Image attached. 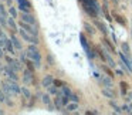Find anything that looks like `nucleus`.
I'll use <instances>...</instances> for the list:
<instances>
[{
	"label": "nucleus",
	"instance_id": "f257e3e1",
	"mask_svg": "<svg viewBox=\"0 0 132 115\" xmlns=\"http://www.w3.org/2000/svg\"><path fill=\"white\" fill-rule=\"evenodd\" d=\"M81 4H82V9L88 13L91 17H97V2L95 0H80Z\"/></svg>",
	"mask_w": 132,
	"mask_h": 115
},
{
	"label": "nucleus",
	"instance_id": "f03ea898",
	"mask_svg": "<svg viewBox=\"0 0 132 115\" xmlns=\"http://www.w3.org/2000/svg\"><path fill=\"white\" fill-rule=\"evenodd\" d=\"M20 36L23 37V40H26L27 43H30V44H38V43H40V40H38L37 36L30 34V33H29V31H26L24 29H21V30H20Z\"/></svg>",
	"mask_w": 132,
	"mask_h": 115
},
{
	"label": "nucleus",
	"instance_id": "7ed1b4c3",
	"mask_svg": "<svg viewBox=\"0 0 132 115\" xmlns=\"http://www.w3.org/2000/svg\"><path fill=\"white\" fill-rule=\"evenodd\" d=\"M27 55H29L30 60H33L36 63V67H41V55H40V51L38 50H27Z\"/></svg>",
	"mask_w": 132,
	"mask_h": 115
},
{
	"label": "nucleus",
	"instance_id": "20e7f679",
	"mask_svg": "<svg viewBox=\"0 0 132 115\" xmlns=\"http://www.w3.org/2000/svg\"><path fill=\"white\" fill-rule=\"evenodd\" d=\"M20 20L26 21V23H30V24H37L36 17H34V16H33L30 12H21V13H20Z\"/></svg>",
	"mask_w": 132,
	"mask_h": 115
},
{
	"label": "nucleus",
	"instance_id": "39448f33",
	"mask_svg": "<svg viewBox=\"0 0 132 115\" xmlns=\"http://www.w3.org/2000/svg\"><path fill=\"white\" fill-rule=\"evenodd\" d=\"M17 3L21 12H31V3L29 0H17Z\"/></svg>",
	"mask_w": 132,
	"mask_h": 115
},
{
	"label": "nucleus",
	"instance_id": "423d86ee",
	"mask_svg": "<svg viewBox=\"0 0 132 115\" xmlns=\"http://www.w3.org/2000/svg\"><path fill=\"white\" fill-rule=\"evenodd\" d=\"M4 71H6V75L9 78H12L13 81H17L19 78H17V75H16V70L13 68L12 65H9V67H6V70H4Z\"/></svg>",
	"mask_w": 132,
	"mask_h": 115
},
{
	"label": "nucleus",
	"instance_id": "0eeeda50",
	"mask_svg": "<svg viewBox=\"0 0 132 115\" xmlns=\"http://www.w3.org/2000/svg\"><path fill=\"white\" fill-rule=\"evenodd\" d=\"M4 48L7 50L9 53H12V54H14V44H13V41H12V38H6L4 40Z\"/></svg>",
	"mask_w": 132,
	"mask_h": 115
},
{
	"label": "nucleus",
	"instance_id": "6e6552de",
	"mask_svg": "<svg viewBox=\"0 0 132 115\" xmlns=\"http://www.w3.org/2000/svg\"><path fill=\"white\" fill-rule=\"evenodd\" d=\"M80 40H81V44H82V47L85 48V51H87V54L89 55V57H92V53L89 51V47H88V44H87V40H85V36L81 33L80 34Z\"/></svg>",
	"mask_w": 132,
	"mask_h": 115
},
{
	"label": "nucleus",
	"instance_id": "1a4fd4ad",
	"mask_svg": "<svg viewBox=\"0 0 132 115\" xmlns=\"http://www.w3.org/2000/svg\"><path fill=\"white\" fill-rule=\"evenodd\" d=\"M53 84H54V80H53L51 75H46V77L43 78V87L48 88L50 85H53Z\"/></svg>",
	"mask_w": 132,
	"mask_h": 115
},
{
	"label": "nucleus",
	"instance_id": "9d476101",
	"mask_svg": "<svg viewBox=\"0 0 132 115\" xmlns=\"http://www.w3.org/2000/svg\"><path fill=\"white\" fill-rule=\"evenodd\" d=\"M31 74H34V72L30 71L29 68L24 70V71H23V77H24V81H26V83H29V81L31 80V78H34V75H31Z\"/></svg>",
	"mask_w": 132,
	"mask_h": 115
},
{
	"label": "nucleus",
	"instance_id": "9b49d317",
	"mask_svg": "<svg viewBox=\"0 0 132 115\" xmlns=\"http://www.w3.org/2000/svg\"><path fill=\"white\" fill-rule=\"evenodd\" d=\"M12 41H13V44H14V47H16L17 50H21V48H23V46H21L20 40H19V38L16 37L14 34H12Z\"/></svg>",
	"mask_w": 132,
	"mask_h": 115
},
{
	"label": "nucleus",
	"instance_id": "f8f14e48",
	"mask_svg": "<svg viewBox=\"0 0 132 115\" xmlns=\"http://www.w3.org/2000/svg\"><path fill=\"white\" fill-rule=\"evenodd\" d=\"M78 108V102H71V104H67V109H68V112H72V111H75V109Z\"/></svg>",
	"mask_w": 132,
	"mask_h": 115
},
{
	"label": "nucleus",
	"instance_id": "ddd939ff",
	"mask_svg": "<svg viewBox=\"0 0 132 115\" xmlns=\"http://www.w3.org/2000/svg\"><path fill=\"white\" fill-rule=\"evenodd\" d=\"M7 83H9L10 88L13 89V92H14V94H19V92L21 91V89H20V88H19V87H17V84H16V83H10V81H7Z\"/></svg>",
	"mask_w": 132,
	"mask_h": 115
},
{
	"label": "nucleus",
	"instance_id": "4468645a",
	"mask_svg": "<svg viewBox=\"0 0 132 115\" xmlns=\"http://www.w3.org/2000/svg\"><path fill=\"white\" fill-rule=\"evenodd\" d=\"M26 65H27V68H29L30 71H33V72L36 71V67H34V61H33V60H26Z\"/></svg>",
	"mask_w": 132,
	"mask_h": 115
},
{
	"label": "nucleus",
	"instance_id": "2eb2a0df",
	"mask_svg": "<svg viewBox=\"0 0 132 115\" xmlns=\"http://www.w3.org/2000/svg\"><path fill=\"white\" fill-rule=\"evenodd\" d=\"M9 26L12 27L13 31H17V24L14 23V17H10L9 19Z\"/></svg>",
	"mask_w": 132,
	"mask_h": 115
},
{
	"label": "nucleus",
	"instance_id": "dca6fc26",
	"mask_svg": "<svg viewBox=\"0 0 132 115\" xmlns=\"http://www.w3.org/2000/svg\"><path fill=\"white\" fill-rule=\"evenodd\" d=\"M21 94H23L24 98H27V100H29V98H31V92H30L26 87H23V88H21Z\"/></svg>",
	"mask_w": 132,
	"mask_h": 115
},
{
	"label": "nucleus",
	"instance_id": "f3484780",
	"mask_svg": "<svg viewBox=\"0 0 132 115\" xmlns=\"http://www.w3.org/2000/svg\"><path fill=\"white\" fill-rule=\"evenodd\" d=\"M63 92H64V95H67V97H71V95H72V92H71V89H70L68 85H64L63 87Z\"/></svg>",
	"mask_w": 132,
	"mask_h": 115
},
{
	"label": "nucleus",
	"instance_id": "a211bd4d",
	"mask_svg": "<svg viewBox=\"0 0 132 115\" xmlns=\"http://www.w3.org/2000/svg\"><path fill=\"white\" fill-rule=\"evenodd\" d=\"M10 65H12L13 68L16 70V71H19V70H21V65H20V63H19L17 60H13V63L10 64Z\"/></svg>",
	"mask_w": 132,
	"mask_h": 115
},
{
	"label": "nucleus",
	"instance_id": "6ab92c4d",
	"mask_svg": "<svg viewBox=\"0 0 132 115\" xmlns=\"http://www.w3.org/2000/svg\"><path fill=\"white\" fill-rule=\"evenodd\" d=\"M9 13L12 14V17H14V19H17V10H16V7H13V6H10V9H9Z\"/></svg>",
	"mask_w": 132,
	"mask_h": 115
},
{
	"label": "nucleus",
	"instance_id": "aec40b11",
	"mask_svg": "<svg viewBox=\"0 0 132 115\" xmlns=\"http://www.w3.org/2000/svg\"><path fill=\"white\" fill-rule=\"evenodd\" d=\"M114 17L117 19V21H119V23L122 24V26H125V24H126V23H125V20H123V17H121L119 14H115V13H114Z\"/></svg>",
	"mask_w": 132,
	"mask_h": 115
},
{
	"label": "nucleus",
	"instance_id": "412c9836",
	"mask_svg": "<svg viewBox=\"0 0 132 115\" xmlns=\"http://www.w3.org/2000/svg\"><path fill=\"white\" fill-rule=\"evenodd\" d=\"M54 85L55 87H61V88H63V87L65 85V83H64V81H61V80H54Z\"/></svg>",
	"mask_w": 132,
	"mask_h": 115
},
{
	"label": "nucleus",
	"instance_id": "4be33fe9",
	"mask_svg": "<svg viewBox=\"0 0 132 115\" xmlns=\"http://www.w3.org/2000/svg\"><path fill=\"white\" fill-rule=\"evenodd\" d=\"M84 27H85V30H87V31L89 33V34H94V31H95V30L92 29V27L89 26V24H87V23H85V24H84Z\"/></svg>",
	"mask_w": 132,
	"mask_h": 115
},
{
	"label": "nucleus",
	"instance_id": "5701e85b",
	"mask_svg": "<svg viewBox=\"0 0 132 115\" xmlns=\"http://www.w3.org/2000/svg\"><path fill=\"white\" fill-rule=\"evenodd\" d=\"M102 70H104V71H105V72H106V74H108V75H109V77H114V72H112V71H111V70H109V68H108V67H105V65H102Z\"/></svg>",
	"mask_w": 132,
	"mask_h": 115
},
{
	"label": "nucleus",
	"instance_id": "b1692460",
	"mask_svg": "<svg viewBox=\"0 0 132 115\" xmlns=\"http://www.w3.org/2000/svg\"><path fill=\"white\" fill-rule=\"evenodd\" d=\"M0 24H2L3 27H6V16L0 14Z\"/></svg>",
	"mask_w": 132,
	"mask_h": 115
},
{
	"label": "nucleus",
	"instance_id": "393cba45",
	"mask_svg": "<svg viewBox=\"0 0 132 115\" xmlns=\"http://www.w3.org/2000/svg\"><path fill=\"white\" fill-rule=\"evenodd\" d=\"M102 94H104V95H106V97H109V98L114 97V94H112L111 91H108V89H102Z\"/></svg>",
	"mask_w": 132,
	"mask_h": 115
},
{
	"label": "nucleus",
	"instance_id": "a878e982",
	"mask_svg": "<svg viewBox=\"0 0 132 115\" xmlns=\"http://www.w3.org/2000/svg\"><path fill=\"white\" fill-rule=\"evenodd\" d=\"M97 26L100 27V29H101V31H102L104 34H105V33H106V29H105V26H104V24H101V23H98V21H97Z\"/></svg>",
	"mask_w": 132,
	"mask_h": 115
},
{
	"label": "nucleus",
	"instance_id": "bb28decb",
	"mask_svg": "<svg viewBox=\"0 0 132 115\" xmlns=\"http://www.w3.org/2000/svg\"><path fill=\"white\" fill-rule=\"evenodd\" d=\"M43 102L44 104H47V105H48V104H50V97H48V95H43Z\"/></svg>",
	"mask_w": 132,
	"mask_h": 115
},
{
	"label": "nucleus",
	"instance_id": "cd10ccee",
	"mask_svg": "<svg viewBox=\"0 0 132 115\" xmlns=\"http://www.w3.org/2000/svg\"><path fill=\"white\" fill-rule=\"evenodd\" d=\"M126 87H128V84H126V83H121V88H122V94H125V92H126Z\"/></svg>",
	"mask_w": 132,
	"mask_h": 115
},
{
	"label": "nucleus",
	"instance_id": "c85d7f7f",
	"mask_svg": "<svg viewBox=\"0 0 132 115\" xmlns=\"http://www.w3.org/2000/svg\"><path fill=\"white\" fill-rule=\"evenodd\" d=\"M6 101V97H4V92L0 89V102H4Z\"/></svg>",
	"mask_w": 132,
	"mask_h": 115
},
{
	"label": "nucleus",
	"instance_id": "c756f323",
	"mask_svg": "<svg viewBox=\"0 0 132 115\" xmlns=\"http://www.w3.org/2000/svg\"><path fill=\"white\" fill-rule=\"evenodd\" d=\"M122 50L126 53V54H129V47H128V44H122Z\"/></svg>",
	"mask_w": 132,
	"mask_h": 115
},
{
	"label": "nucleus",
	"instance_id": "7c9ffc66",
	"mask_svg": "<svg viewBox=\"0 0 132 115\" xmlns=\"http://www.w3.org/2000/svg\"><path fill=\"white\" fill-rule=\"evenodd\" d=\"M47 61H48V64H50V65H53V64H54V60H53V57H51V55H47Z\"/></svg>",
	"mask_w": 132,
	"mask_h": 115
},
{
	"label": "nucleus",
	"instance_id": "2f4dec72",
	"mask_svg": "<svg viewBox=\"0 0 132 115\" xmlns=\"http://www.w3.org/2000/svg\"><path fill=\"white\" fill-rule=\"evenodd\" d=\"M70 98H71L72 101H75V102H78V97H77V95H75V94H72V95H71V97H70Z\"/></svg>",
	"mask_w": 132,
	"mask_h": 115
},
{
	"label": "nucleus",
	"instance_id": "473e14b6",
	"mask_svg": "<svg viewBox=\"0 0 132 115\" xmlns=\"http://www.w3.org/2000/svg\"><path fill=\"white\" fill-rule=\"evenodd\" d=\"M6 61H7L9 64H12V63H13V58H12V57H9V55H6Z\"/></svg>",
	"mask_w": 132,
	"mask_h": 115
},
{
	"label": "nucleus",
	"instance_id": "72a5a7b5",
	"mask_svg": "<svg viewBox=\"0 0 132 115\" xmlns=\"http://www.w3.org/2000/svg\"><path fill=\"white\" fill-rule=\"evenodd\" d=\"M6 104H7L9 106H12V105H13V101H10V100H6Z\"/></svg>",
	"mask_w": 132,
	"mask_h": 115
},
{
	"label": "nucleus",
	"instance_id": "f704fd0d",
	"mask_svg": "<svg viewBox=\"0 0 132 115\" xmlns=\"http://www.w3.org/2000/svg\"><path fill=\"white\" fill-rule=\"evenodd\" d=\"M48 108H50V111H54V106H53L51 104H48Z\"/></svg>",
	"mask_w": 132,
	"mask_h": 115
},
{
	"label": "nucleus",
	"instance_id": "c9c22d12",
	"mask_svg": "<svg viewBox=\"0 0 132 115\" xmlns=\"http://www.w3.org/2000/svg\"><path fill=\"white\" fill-rule=\"evenodd\" d=\"M3 57V50H2V46H0V58Z\"/></svg>",
	"mask_w": 132,
	"mask_h": 115
},
{
	"label": "nucleus",
	"instance_id": "e433bc0d",
	"mask_svg": "<svg viewBox=\"0 0 132 115\" xmlns=\"http://www.w3.org/2000/svg\"><path fill=\"white\" fill-rule=\"evenodd\" d=\"M2 34H3V31H2V29H0V36H2Z\"/></svg>",
	"mask_w": 132,
	"mask_h": 115
},
{
	"label": "nucleus",
	"instance_id": "4c0bfd02",
	"mask_svg": "<svg viewBox=\"0 0 132 115\" xmlns=\"http://www.w3.org/2000/svg\"><path fill=\"white\" fill-rule=\"evenodd\" d=\"M2 112H3V111H2V109H0V114H2Z\"/></svg>",
	"mask_w": 132,
	"mask_h": 115
},
{
	"label": "nucleus",
	"instance_id": "58836bf2",
	"mask_svg": "<svg viewBox=\"0 0 132 115\" xmlns=\"http://www.w3.org/2000/svg\"><path fill=\"white\" fill-rule=\"evenodd\" d=\"M115 2H117V0H115Z\"/></svg>",
	"mask_w": 132,
	"mask_h": 115
}]
</instances>
